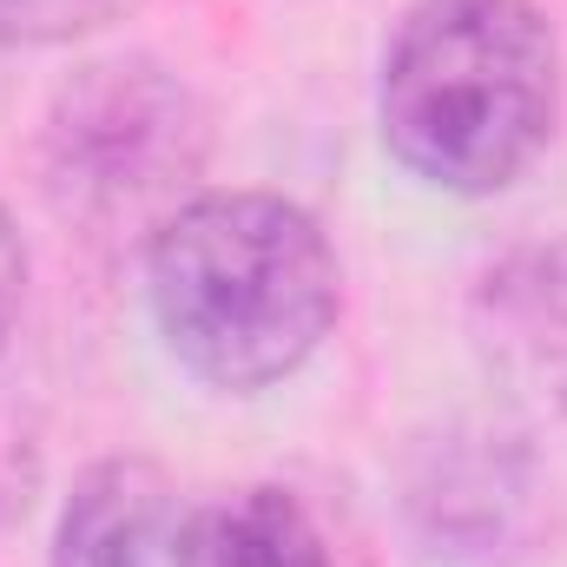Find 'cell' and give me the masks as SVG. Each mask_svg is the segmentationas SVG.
I'll return each instance as SVG.
<instances>
[{
  "label": "cell",
  "mask_w": 567,
  "mask_h": 567,
  "mask_svg": "<svg viewBox=\"0 0 567 567\" xmlns=\"http://www.w3.org/2000/svg\"><path fill=\"white\" fill-rule=\"evenodd\" d=\"M145 297L172 357L218 390L290 377L337 323V258L271 192H205L145 245Z\"/></svg>",
  "instance_id": "6da1fadb"
},
{
  "label": "cell",
  "mask_w": 567,
  "mask_h": 567,
  "mask_svg": "<svg viewBox=\"0 0 567 567\" xmlns=\"http://www.w3.org/2000/svg\"><path fill=\"white\" fill-rule=\"evenodd\" d=\"M561 47L535 0H416L383 53V145L435 192L488 198L555 133Z\"/></svg>",
  "instance_id": "7a4b0ae2"
},
{
  "label": "cell",
  "mask_w": 567,
  "mask_h": 567,
  "mask_svg": "<svg viewBox=\"0 0 567 567\" xmlns=\"http://www.w3.org/2000/svg\"><path fill=\"white\" fill-rule=\"evenodd\" d=\"M205 158L198 100L152 60L86 66L47 120V178L86 225H158Z\"/></svg>",
  "instance_id": "3957f363"
},
{
  "label": "cell",
  "mask_w": 567,
  "mask_h": 567,
  "mask_svg": "<svg viewBox=\"0 0 567 567\" xmlns=\"http://www.w3.org/2000/svg\"><path fill=\"white\" fill-rule=\"evenodd\" d=\"M185 522L192 515L178 508V488L158 462L113 455L73 482L53 535V567H178Z\"/></svg>",
  "instance_id": "277c9868"
},
{
  "label": "cell",
  "mask_w": 567,
  "mask_h": 567,
  "mask_svg": "<svg viewBox=\"0 0 567 567\" xmlns=\"http://www.w3.org/2000/svg\"><path fill=\"white\" fill-rule=\"evenodd\" d=\"M488 370L535 410H567V245L515 251L475 297Z\"/></svg>",
  "instance_id": "5b68a950"
},
{
  "label": "cell",
  "mask_w": 567,
  "mask_h": 567,
  "mask_svg": "<svg viewBox=\"0 0 567 567\" xmlns=\"http://www.w3.org/2000/svg\"><path fill=\"white\" fill-rule=\"evenodd\" d=\"M178 567H330L310 515L284 488H238L185 522Z\"/></svg>",
  "instance_id": "8992f818"
},
{
  "label": "cell",
  "mask_w": 567,
  "mask_h": 567,
  "mask_svg": "<svg viewBox=\"0 0 567 567\" xmlns=\"http://www.w3.org/2000/svg\"><path fill=\"white\" fill-rule=\"evenodd\" d=\"M140 0H0V40H13V47H60V40H86L100 27H113Z\"/></svg>",
  "instance_id": "52a82bcc"
},
{
  "label": "cell",
  "mask_w": 567,
  "mask_h": 567,
  "mask_svg": "<svg viewBox=\"0 0 567 567\" xmlns=\"http://www.w3.org/2000/svg\"><path fill=\"white\" fill-rule=\"evenodd\" d=\"M20 284H27V251H20L13 218L0 212V343H7V330H13V317H20Z\"/></svg>",
  "instance_id": "ba28073f"
}]
</instances>
